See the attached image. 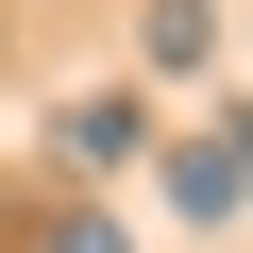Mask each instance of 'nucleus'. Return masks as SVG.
I'll list each match as a JSON object with an SVG mask.
<instances>
[{
    "mask_svg": "<svg viewBox=\"0 0 253 253\" xmlns=\"http://www.w3.org/2000/svg\"><path fill=\"white\" fill-rule=\"evenodd\" d=\"M135 135H152V118H135V84H101V101H68V118H51V152H68V169H118Z\"/></svg>",
    "mask_w": 253,
    "mask_h": 253,
    "instance_id": "1",
    "label": "nucleus"
},
{
    "mask_svg": "<svg viewBox=\"0 0 253 253\" xmlns=\"http://www.w3.org/2000/svg\"><path fill=\"white\" fill-rule=\"evenodd\" d=\"M169 203H186V219H236V203H253V169H236V135H203V152L169 169Z\"/></svg>",
    "mask_w": 253,
    "mask_h": 253,
    "instance_id": "2",
    "label": "nucleus"
},
{
    "mask_svg": "<svg viewBox=\"0 0 253 253\" xmlns=\"http://www.w3.org/2000/svg\"><path fill=\"white\" fill-rule=\"evenodd\" d=\"M135 51H152V68H203V51H219V0H152Z\"/></svg>",
    "mask_w": 253,
    "mask_h": 253,
    "instance_id": "3",
    "label": "nucleus"
},
{
    "mask_svg": "<svg viewBox=\"0 0 253 253\" xmlns=\"http://www.w3.org/2000/svg\"><path fill=\"white\" fill-rule=\"evenodd\" d=\"M51 253H118V219H51Z\"/></svg>",
    "mask_w": 253,
    "mask_h": 253,
    "instance_id": "4",
    "label": "nucleus"
},
{
    "mask_svg": "<svg viewBox=\"0 0 253 253\" xmlns=\"http://www.w3.org/2000/svg\"><path fill=\"white\" fill-rule=\"evenodd\" d=\"M236 169H253V118H236Z\"/></svg>",
    "mask_w": 253,
    "mask_h": 253,
    "instance_id": "5",
    "label": "nucleus"
}]
</instances>
